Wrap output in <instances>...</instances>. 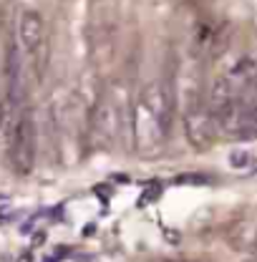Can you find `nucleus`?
I'll return each mask as SVG.
<instances>
[{"label": "nucleus", "mask_w": 257, "mask_h": 262, "mask_svg": "<svg viewBox=\"0 0 257 262\" xmlns=\"http://www.w3.org/2000/svg\"><path fill=\"white\" fill-rule=\"evenodd\" d=\"M35 146H38V126H35V103L31 96L15 111L13 126L8 131V139L3 146L15 174L20 177L31 174V169L35 166Z\"/></svg>", "instance_id": "f257e3e1"}, {"label": "nucleus", "mask_w": 257, "mask_h": 262, "mask_svg": "<svg viewBox=\"0 0 257 262\" xmlns=\"http://www.w3.org/2000/svg\"><path fill=\"white\" fill-rule=\"evenodd\" d=\"M128 126L134 134V144L139 151H149L166 139L159 121V106H157V83H149L139 101L128 108Z\"/></svg>", "instance_id": "f03ea898"}, {"label": "nucleus", "mask_w": 257, "mask_h": 262, "mask_svg": "<svg viewBox=\"0 0 257 262\" xmlns=\"http://www.w3.org/2000/svg\"><path fill=\"white\" fill-rule=\"evenodd\" d=\"M15 46L23 56V63L28 76L35 78L38 71L46 63V48H48V38H46V23H43V15L38 10H23L20 18H18V26H15Z\"/></svg>", "instance_id": "7ed1b4c3"}, {"label": "nucleus", "mask_w": 257, "mask_h": 262, "mask_svg": "<svg viewBox=\"0 0 257 262\" xmlns=\"http://www.w3.org/2000/svg\"><path fill=\"white\" fill-rule=\"evenodd\" d=\"M182 121H184V134H187V139H189L192 146L204 149V146L212 144V136H215L217 126H215L212 114H209V108L204 103V94H199L197 89L189 91V98L184 103Z\"/></svg>", "instance_id": "20e7f679"}, {"label": "nucleus", "mask_w": 257, "mask_h": 262, "mask_svg": "<svg viewBox=\"0 0 257 262\" xmlns=\"http://www.w3.org/2000/svg\"><path fill=\"white\" fill-rule=\"evenodd\" d=\"M179 262H197V260H179Z\"/></svg>", "instance_id": "39448f33"}]
</instances>
